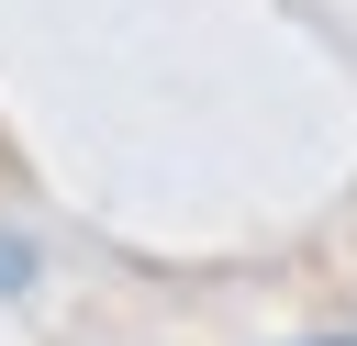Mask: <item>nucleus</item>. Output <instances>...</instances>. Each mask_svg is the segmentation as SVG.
<instances>
[{"label":"nucleus","instance_id":"obj_1","mask_svg":"<svg viewBox=\"0 0 357 346\" xmlns=\"http://www.w3.org/2000/svg\"><path fill=\"white\" fill-rule=\"evenodd\" d=\"M22 279H33V246H22V234H0V290H22Z\"/></svg>","mask_w":357,"mask_h":346},{"label":"nucleus","instance_id":"obj_2","mask_svg":"<svg viewBox=\"0 0 357 346\" xmlns=\"http://www.w3.org/2000/svg\"><path fill=\"white\" fill-rule=\"evenodd\" d=\"M312 346H357V335H312Z\"/></svg>","mask_w":357,"mask_h":346}]
</instances>
